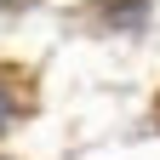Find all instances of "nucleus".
Here are the masks:
<instances>
[{"label": "nucleus", "mask_w": 160, "mask_h": 160, "mask_svg": "<svg viewBox=\"0 0 160 160\" xmlns=\"http://www.w3.org/2000/svg\"><path fill=\"white\" fill-rule=\"evenodd\" d=\"M17 109H23V92H17V80H12V69H0V132L17 120Z\"/></svg>", "instance_id": "nucleus-1"}]
</instances>
